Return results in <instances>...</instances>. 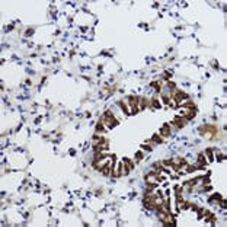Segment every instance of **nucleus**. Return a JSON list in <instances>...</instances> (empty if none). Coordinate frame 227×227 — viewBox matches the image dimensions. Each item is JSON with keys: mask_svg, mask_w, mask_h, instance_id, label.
Returning <instances> with one entry per match:
<instances>
[{"mask_svg": "<svg viewBox=\"0 0 227 227\" xmlns=\"http://www.w3.org/2000/svg\"><path fill=\"white\" fill-rule=\"evenodd\" d=\"M179 113H180V117H182V118H185V120H191V118L195 117V106H194L192 103H188L185 108L180 109Z\"/></svg>", "mask_w": 227, "mask_h": 227, "instance_id": "obj_1", "label": "nucleus"}, {"mask_svg": "<svg viewBox=\"0 0 227 227\" xmlns=\"http://www.w3.org/2000/svg\"><path fill=\"white\" fill-rule=\"evenodd\" d=\"M103 125H106L108 128H112V127H115V125H118V121L112 117V113L108 111L105 115H103V118H102V121H101Z\"/></svg>", "mask_w": 227, "mask_h": 227, "instance_id": "obj_2", "label": "nucleus"}, {"mask_svg": "<svg viewBox=\"0 0 227 227\" xmlns=\"http://www.w3.org/2000/svg\"><path fill=\"white\" fill-rule=\"evenodd\" d=\"M204 131H205V137L207 138H213L214 135H216V132H217V128L213 127V125H207V127H202L201 128V132H204Z\"/></svg>", "mask_w": 227, "mask_h": 227, "instance_id": "obj_3", "label": "nucleus"}, {"mask_svg": "<svg viewBox=\"0 0 227 227\" xmlns=\"http://www.w3.org/2000/svg\"><path fill=\"white\" fill-rule=\"evenodd\" d=\"M186 98V95L184 92H179V90H173V101L175 102H180Z\"/></svg>", "mask_w": 227, "mask_h": 227, "instance_id": "obj_4", "label": "nucleus"}, {"mask_svg": "<svg viewBox=\"0 0 227 227\" xmlns=\"http://www.w3.org/2000/svg\"><path fill=\"white\" fill-rule=\"evenodd\" d=\"M173 124H175L176 127H179V128H182V127L185 125V120H184L182 117H176V118L173 120Z\"/></svg>", "mask_w": 227, "mask_h": 227, "instance_id": "obj_5", "label": "nucleus"}, {"mask_svg": "<svg viewBox=\"0 0 227 227\" xmlns=\"http://www.w3.org/2000/svg\"><path fill=\"white\" fill-rule=\"evenodd\" d=\"M121 106H122L124 111H127V113H132V109H131V105H130L128 101H122V102H121Z\"/></svg>", "mask_w": 227, "mask_h": 227, "instance_id": "obj_6", "label": "nucleus"}, {"mask_svg": "<svg viewBox=\"0 0 227 227\" xmlns=\"http://www.w3.org/2000/svg\"><path fill=\"white\" fill-rule=\"evenodd\" d=\"M169 134H170V128H169V125L166 124V125H163V128L160 130V135H165V137H168Z\"/></svg>", "mask_w": 227, "mask_h": 227, "instance_id": "obj_7", "label": "nucleus"}, {"mask_svg": "<svg viewBox=\"0 0 227 227\" xmlns=\"http://www.w3.org/2000/svg\"><path fill=\"white\" fill-rule=\"evenodd\" d=\"M198 163H199L201 166H202V165H205V160H204V156H202V154L198 156Z\"/></svg>", "mask_w": 227, "mask_h": 227, "instance_id": "obj_8", "label": "nucleus"}, {"mask_svg": "<svg viewBox=\"0 0 227 227\" xmlns=\"http://www.w3.org/2000/svg\"><path fill=\"white\" fill-rule=\"evenodd\" d=\"M151 102H153V103H151L153 108H159V106H160V105H159V102H157V99H153Z\"/></svg>", "mask_w": 227, "mask_h": 227, "instance_id": "obj_9", "label": "nucleus"}]
</instances>
